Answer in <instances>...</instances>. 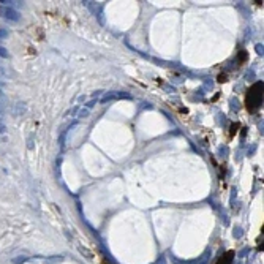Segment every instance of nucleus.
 <instances>
[{"label":"nucleus","instance_id":"nucleus-1","mask_svg":"<svg viewBox=\"0 0 264 264\" xmlns=\"http://www.w3.org/2000/svg\"><path fill=\"white\" fill-rule=\"evenodd\" d=\"M0 14H2V16L5 17V19H8V21H13V22L19 21V13H17L14 8L2 7V8H0Z\"/></svg>","mask_w":264,"mask_h":264},{"label":"nucleus","instance_id":"nucleus-2","mask_svg":"<svg viewBox=\"0 0 264 264\" xmlns=\"http://www.w3.org/2000/svg\"><path fill=\"white\" fill-rule=\"evenodd\" d=\"M25 103H16V109H14V116H19V114H24L25 112Z\"/></svg>","mask_w":264,"mask_h":264},{"label":"nucleus","instance_id":"nucleus-3","mask_svg":"<svg viewBox=\"0 0 264 264\" xmlns=\"http://www.w3.org/2000/svg\"><path fill=\"white\" fill-rule=\"evenodd\" d=\"M89 114H90V111L87 109V108H85V109L82 108V109H79V111H78V117H79V119H85V117H89Z\"/></svg>","mask_w":264,"mask_h":264},{"label":"nucleus","instance_id":"nucleus-4","mask_svg":"<svg viewBox=\"0 0 264 264\" xmlns=\"http://www.w3.org/2000/svg\"><path fill=\"white\" fill-rule=\"evenodd\" d=\"M10 54H8V49H5L3 46H0V57H3V59H7Z\"/></svg>","mask_w":264,"mask_h":264},{"label":"nucleus","instance_id":"nucleus-5","mask_svg":"<svg viewBox=\"0 0 264 264\" xmlns=\"http://www.w3.org/2000/svg\"><path fill=\"white\" fill-rule=\"evenodd\" d=\"M27 261V256H19V258H14V264H24Z\"/></svg>","mask_w":264,"mask_h":264},{"label":"nucleus","instance_id":"nucleus-6","mask_svg":"<svg viewBox=\"0 0 264 264\" xmlns=\"http://www.w3.org/2000/svg\"><path fill=\"white\" fill-rule=\"evenodd\" d=\"M248 253H250V248H244V250H240V252L237 253V256H239V258H244L245 255H248Z\"/></svg>","mask_w":264,"mask_h":264},{"label":"nucleus","instance_id":"nucleus-7","mask_svg":"<svg viewBox=\"0 0 264 264\" xmlns=\"http://www.w3.org/2000/svg\"><path fill=\"white\" fill-rule=\"evenodd\" d=\"M255 49H256V52H258L259 56H262V52H264V48H262V44H259V43H258V44L255 46Z\"/></svg>","mask_w":264,"mask_h":264},{"label":"nucleus","instance_id":"nucleus-8","mask_svg":"<svg viewBox=\"0 0 264 264\" xmlns=\"http://www.w3.org/2000/svg\"><path fill=\"white\" fill-rule=\"evenodd\" d=\"M95 103H97V100H95V98H93V100H90L89 103L85 104V106H87V109H90V108H93V106H95Z\"/></svg>","mask_w":264,"mask_h":264},{"label":"nucleus","instance_id":"nucleus-9","mask_svg":"<svg viewBox=\"0 0 264 264\" xmlns=\"http://www.w3.org/2000/svg\"><path fill=\"white\" fill-rule=\"evenodd\" d=\"M78 111H79V108H78V106H76V108H73V109H70V111H68V112H66V116H73V114H76V112H78Z\"/></svg>","mask_w":264,"mask_h":264},{"label":"nucleus","instance_id":"nucleus-10","mask_svg":"<svg viewBox=\"0 0 264 264\" xmlns=\"http://www.w3.org/2000/svg\"><path fill=\"white\" fill-rule=\"evenodd\" d=\"M242 236V230H240V228H236V230H234V237H240Z\"/></svg>","mask_w":264,"mask_h":264},{"label":"nucleus","instance_id":"nucleus-11","mask_svg":"<svg viewBox=\"0 0 264 264\" xmlns=\"http://www.w3.org/2000/svg\"><path fill=\"white\" fill-rule=\"evenodd\" d=\"M5 37H8V32L7 30H0V38H5Z\"/></svg>","mask_w":264,"mask_h":264},{"label":"nucleus","instance_id":"nucleus-12","mask_svg":"<svg viewBox=\"0 0 264 264\" xmlns=\"http://www.w3.org/2000/svg\"><path fill=\"white\" fill-rule=\"evenodd\" d=\"M103 93H104V90H97V92H93V98H97V97H100Z\"/></svg>","mask_w":264,"mask_h":264},{"label":"nucleus","instance_id":"nucleus-13","mask_svg":"<svg viewBox=\"0 0 264 264\" xmlns=\"http://www.w3.org/2000/svg\"><path fill=\"white\" fill-rule=\"evenodd\" d=\"M78 100H79V103H81V101H84V100H85V97H84V95H81V97H79Z\"/></svg>","mask_w":264,"mask_h":264},{"label":"nucleus","instance_id":"nucleus-14","mask_svg":"<svg viewBox=\"0 0 264 264\" xmlns=\"http://www.w3.org/2000/svg\"><path fill=\"white\" fill-rule=\"evenodd\" d=\"M2 112H3V108H2V106H0V114H2Z\"/></svg>","mask_w":264,"mask_h":264},{"label":"nucleus","instance_id":"nucleus-15","mask_svg":"<svg viewBox=\"0 0 264 264\" xmlns=\"http://www.w3.org/2000/svg\"><path fill=\"white\" fill-rule=\"evenodd\" d=\"M2 95H3V93H2V90H0V97H2Z\"/></svg>","mask_w":264,"mask_h":264},{"label":"nucleus","instance_id":"nucleus-16","mask_svg":"<svg viewBox=\"0 0 264 264\" xmlns=\"http://www.w3.org/2000/svg\"><path fill=\"white\" fill-rule=\"evenodd\" d=\"M239 264H240V262H239Z\"/></svg>","mask_w":264,"mask_h":264}]
</instances>
